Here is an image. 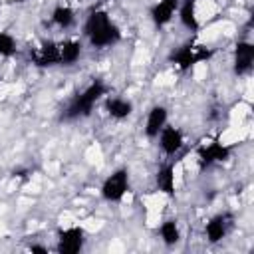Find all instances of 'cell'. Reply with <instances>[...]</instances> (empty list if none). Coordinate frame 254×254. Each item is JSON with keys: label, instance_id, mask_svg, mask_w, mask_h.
Segmentation results:
<instances>
[{"label": "cell", "instance_id": "12", "mask_svg": "<svg viewBox=\"0 0 254 254\" xmlns=\"http://www.w3.org/2000/svg\"><path fill=\"white\" fill-rule=\"evenodd\" d=\"M167 125V109L163 105H155L151 107V111L147 113V123H145V135L149 139L159 137L161 129Z\"/></svg>", "mask_w": 254, "mask_h": 254}, {"label": "cell", "instance_id": "8", "mask_svg": "<svg viewBox=\"0 0 254 254\" xmlns=\"http://www.w3.org/2000/svg\"><path fill=\"white\" fill-rule=\"evenodd\" d=\"M230 157V147L222 145L220 141H212L198 149V161L202 167H210L214 163H224Z\"/></svg>", "mask_w": 254, "mask_h": 254}, {"label": "cell", "instance_id": "7", "mask_svg": "<svg viewBox=\"0 0 254 254\" xmlns=\"http://www.w3.org/2000/svg\"><path fill=\"white\" fill-rule=\"evenodd\" d=\"M32 62L38 67L58 65L60 64V44L54 42V40L42 42V46L38 48V52H32Z\"/></svg>", "mask_w": 254, "mask_h": 254}, {"label": "cell", "instance_id": "18", "mask_svg": "<svg viewBox=\"0 0 254 254\" xmlns=\"http://www.w3.org/2000/svg\"><path fill=\"white\" fill-rule=\"evenodd\" d=\"M159 234H161V238L167 246H175L181 240V230H179L177 220H165L159 228Z\"/></svg>", "mask_w": 254, "mask_h": 254}, {"label": "cell", "instance_id": "14", "mask_svg": "<svg viewBox=\"0 0 254 254\" xmlns=\"http://www.w3.org/2000/svg\"><path fill=\"white\" fill-rule=\"evenodd\" d=\"M179 20L189 32H198V18H196V8L194 0H181L179 2Z\"/></svg>", "mask_w": 254, "mask_h": 254}, {"label": "cell", "instance_id": "5", "mask_svg": "<svg viewBox=\"0 0 254 254\" xmlns=\"http://www.w3.org/2000/svg\"><path fill=\"white\" fill-rule=\"evenodd\" d=\"M85 244V232L79 226H71L58 232V246L60 254H77Z\"/></svg>", "mask_w": 254, "mask_h": 254}, {"label": "cell", "instance_id": "9", "mask_svg": "<svg viewBox=\"0 0 254 254\" xmlns=\"http://www.w3.org/2000/svg\"><path fill=\"white\" fill-rule=\"evenodd\" d=\"M230 224H232V214H230V212H222V214L212 216V218L206 222V226H204V232H206L208 242H212V244L220 242V240L226 236Z\"/></svg>", "mask_w": 254, "mask_h": 254}, {"label": "cell", "instance_id": "13", "mask_svg": "<svg viewBox=\"0 0 254 254\" xmlns=\"http://www.w3.org/2000/svg\"><path fill=\"white\" fill-rule=\"evenodd\" d=\"M155 183H157V189H159L161 192H165L167 196H173V194H175V165H173V163L163 165V167L157 171Z\"/></svg>", "mask_w": 254, "mask_h": 254}, {"label": "cell", "instance_id": "2", "mask_svg": "<svg viewBox=\"0 0 254 254\" xmlns=\"http://www.w3.org/2000/svg\"><path fill=\"white\" fill-rule=\"evenodd\" d=\"M105 93H107V85L101 79H93L81 93H75L71 97V101L67 103V107L62 113V119L64 121H73V119H79V117H87L91 113L93 105L97 103V99Z\"/></svg>", "mask_w": 254, "mask_h": 254}, {"label": "cell", "instance_id": "20", "mask_svg": "<svg viewBox=\"0 0 254 254\" xmlns=\"http://www.w3.org/2000/svg\"><path fill=\"white\" fill-rule=\"evenodd\" d=\"M30 252H38V254H48V248L42 244H30Z\"/></svg>", "mask_w": 254, "mask_h": 254}, {"label": "cell", "instance_id": "10", "mask_svg": "<svg viewBox=\"0 0 254 254\" xmlns=\"http://www.w3.org/2000/svg\"><path fill=\"white\" fill-rule=\"evenodd\" d=\"M183 143H185V139H183L181 129L169 127V125H165L161 129V133H159V145H161V149H163L165 155H169V157L177 155L181 151Z\"/></svg>", "mask_w": 254, "mask_h": 254}, {"label": "cell", "instance_id": "19", "mask_svg": "<svg viewBox=\"0 0 254 254\" xmlns=\"http://www.w3.org/2000/svg\"><path fill=\"white\" fill-rule=\"evenodd\" d=\"M16 50H18L16 48V40L10 34L0 30V56L2 58H12L16 54Z\"/></svg>", "mask_w": 254, "mask_h": 254}, {"label": "cell", "instance_id": "16", "mask_svg": "<svg viewBox=\"0 0 254 254\" xmlns=\"http://www.w3.org/2000/svg\"><path fill=\"white\" fill-rule=\"evenodd\" d=\"M105 111L113 117V119H125L131 115L133 111V103L129 99L123 97H107L105 101Z\"/></svg>", "mask_w": 254, "mask_h": 254}, {"label": "cell", "instance_id": "3", "mask_svg": "<svg viewBox=\"0 0 254 254\" xmlns=\"http://www.w3.org/2000/svg\"><path fill=\"white\" fill-rule=\"evenodd\" d=\"M208 58H212V50H206V48H202V46L196 48V46H192V44H185V46H181L177 52L171 54V62L177 64V67H179L181 71H189L192 65L200 64V62H204V60H208Z\"/></svg>", "mask_w": 254, "mask_h": 254}, {"label": "cell", "instance_id": "1", "mask_svg": "<svg viewBox=\"0 0 254 254\" xmlns=\"http://www.w3.org/2000/svg\"><path fill=\"white\" fill-rule=\"evenodd\" d=\"M83 34L89 40L93 48H107L113 46L121 40V30L111 22L109 14L105 10H93L85 24H83Z\"/></svg>", "mask_w": 254, "mask_h": 254}, {"label": "cell", "instance_id": "11", "mask_svg": "<svg viewBox=\"0 0 254 254\" xmlns=\"http://www.w3.org/2000/svg\"><path fill=\"white\" fill-rule=\"evenodd\" d=\"M179 2H181V0H159V2L151 8V20H153V24H155L157 28L167 26V24L173 20L175 12L179 10Z\"/></svg>", "mask_w": 254, "mask_h": 254}, {"label": "cell", "instance_id": "17", "mask_svg": "<svg viewBox=\"0 0 254 254\" xmlns=\"http://www.w3.org/2000/svg\"><path fill=\"white\" fill-rule=\"evenodd\" d=\"M52 22L56 26H60L62 30H67V28L73 26L75 14H73V10L69 6H56L54 12H52Z\"/></svg>", "mask_w": 254, "mask_h": 254}, {"label": "cell", "instance_id": "6", "mask_svg": "<svg viewBox=\"0 0 254 254\" xmlns=\"http://www.w3.org/2000/svg\"><path fill=\"white\" fill-rule=\"evenodd\" d=\"M252 64H254V46L246 40H240L234 46V65H232L234 73L246 75L252 69Z\"/></svg>", "mask_w": 254, "mask_h": 254}, {"label": "cell", "instance_id": "4", "mask_svg": "<svg viewBox=\"0 0 254 254\" xmlns=\"http://www.w3.org/2000/svg\"><path fill=\"white\" fill-rule=\"evenodd\" d=\"M129 189V173L127 169L113 171L101 185V196L107 202H119Z\"/></svg>", "mask_w": 254, "mask_h": 254}, {"label": "cell", "instance_id": "15", "mask_svg": "<svg viewBox=\"0 0 254 254\" xmlns=\"http://www.w3.org/2000/svg\"><path fill=\"white\" fill-rule=\"evenodd\" d=\"M81 58V42L67 40L60 44V65H73Z\"/></svg>", "mask_w": 254, "mask_h": 254}]
</instances>
